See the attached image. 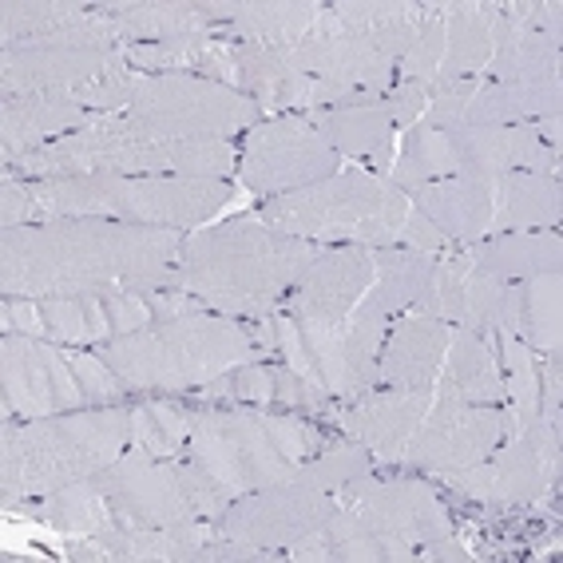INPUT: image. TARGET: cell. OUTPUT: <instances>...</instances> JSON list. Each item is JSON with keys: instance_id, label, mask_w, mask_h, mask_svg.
<instances>
[{"instance_id": "6da1fadb", "label": "cell", "mask_w": 563, "mask_h": 563, "mask_svg": "<svg viewBox=\"0 0 563 563\" xmlns=\"http://www.w3.org/2000/svg\"><path fill=\"white\" fill-rule=\"evenodd\" d=\"M187 231L120 219H52L0 234L4 298H80L108 290H179Z\"/></svg>"}, {"instance_id": "7a4b0ae2", "label": "cell", "mask_w": 563, "mask_h": 563, "mask_svg": "<svg viewBox=\"0 0 563 563\" xmlns=\"http://www.w3.org/2000/svg\"><path fill=\"white\" fill-rule=\"evenodd\" d=\"M313 254L318 246L310 239H294L254 219H231L183 239L175 271L179 290L202 298L207 310L271 318Z\"/></svg>"}, {"instance_id": "3957f363", "label": "cell", "mask_w": 563, "mask_h": 563, "mask_svg": "<svg viewBox=\"0 0 563 563\" xmlns=\"http://www.w3.org/2000/svg\"><path fill=\"white\" fill-rule=\"evenodd\" d=\"M131 449V409L91 405V409L56 412L41 421L12 424L0 433V504L52 496L100 476Z\"/></svg>"}, {"instance_id": "277c9868", "label": "cell", "mask_w": 563, "mask_h": 563, "mask_svg": "<svg viewBox=\"0 0 563 563\" xmlns=\"http://www.w3.org/2000/svg\"><path fill=\"white\" fill-rule=\"evenodd\" d=\"M103 362L120 373L128 389H202L219 382L222 373L258 362V342L251 325L214 313H183L159 318L135 333H123L115 342L96 345Z\"/></svg>"}, {"instance_id": "5b68a950", "label": "cell", "mask_w": 563, "mask_h": 563, "mask_svg": "<svg viewBox=\"0 0 563 563\" xmlns=\"http://www.w3.org/2000/svg\"><path fill=\"white\" fill-rule=\"evenodd\" d=\"M322 449V433L294 412L199 409L191 412L187 461L234 496L294 481L298 464Z\"/></svg>"}, {"instance_id": "8992f818", "label": "cell", "mask_w": 563, "mask_h": 563, "mask_svg": "<svg viewBox=\"0 0 563 563\" xmlns=\"http://www.w3.org/2000/svg\"><path fill=\"white\" fill-rule=\"evenodd\" d=\"M29 191L48 222L120 219L187 231L219 214L234 187H227V179H187V175H68V179H29Z\"/></svg>"}, {"instance_id": "52a82bcc", "label": "cell", "mask_w": 563, "mask_h": 563, "mask_svg": "<svg viewBox=\"0 0 563 563\" xmlns=\"http://www.w3.org/2000/svg\"><path fill=\"white\" fill-rule=\"evenodd\" d=\"M409 211V195L385 175L338 172L322 183L266 199L258 219L294 239H342L345 246L385 251L401 242V222Z\"/></svg>"}, {"instance_id": "ba28073f", "label": "cell", "mask_w": 563, "mask_h": 563, "mask_svg": "<svg viewBox=\"0 0 563 563\" xmlns=\"http://www.w3.org/2000/svg\"><path fill=\"white\" fill-rule=\"evenodd\" d=\"M100 493L120 528H167V523L211 520L234 504L231 488H222L199 464L179 456H152L143 449H128L100 476Z\"/></svg>"}, {"instance_id": "9c48e42d", "label": "cell", "mask_w": 563, "mask_h": 563, "mask_svg": "<svg viewBox=\"0 0 563 563\" xmlns=\"http://www.w3.org/2000/svg\"><path fill=\"white\" fill-rule=\"evenodd\" d=\"M123 115L152 140H231L262 123V108L251 96L195 71L140 76L135 100Z\"/></svg>"}, {"instance_id": "30bf717a", "label": "cell", "mask_w": 563, "mask_h": 563, "mask_svg": "<svg viewBox=\"0 0 563 563\" xmlns=\"http://www.w3.org/2000/svg\"><path fill=\"white\" fill-rule=\"evenodd\" d=\"M123 44L108 16L91 9L84 21L68 24L56 36L0 48V91L4 96H36V91H71L100 80L103 71L123 64Z\"/></svg>"}, {"instance_id": "8fae6325", "label": "cell", "mask_w": 563, "mask_h": 563, "mask_svg": "<svg viewBox=\"0 0 563 563\" xmlns=\"http://www.w3.org/2000/svg\"><path fill=\"white\" fill-rule=\"evenodd\" d=\"M555 476H560V424L536 417L484 461L444 473L441 481L484 504H536L555 484Z\"/></svg>"}, {"instance_id": "7c38bea8", "label": "cell", "mask_w": 563, "mask_h": 563, "mask_svg": "<svg viewBox=\"0 0 563 563\" xmlns=\"http://www.w3.org/2000/svg\"><path fill=\"white\" fill-rule=\"evenodd\" d=\"M512 433H516L512 412L493 409V405H464L433 393V405L424 412V421L417 424V433L405 441V449L397 453L393 464L444 476L484 461V456L493 453V449H500Z\"/></svg>"}, {"instance_id": "4fadbf2b", "label": "cell", "mask_w": 563, "mask_h": 563, "mask_svg": "<svg viewBox=\"0 0 563 563\" xmlns=\"http://www.w3.org/2000/svg\"><path fill=\"white\" fill-rule=\"evenodd\" d=\"M338 159L330 143L306 123V115H274L246 131L242 140L239 183L254 195H290L298 187L322 183L338 175Z\"/></svg>"}, {"instance_id": "5bb4252c", "label": "cell", "mask_w": 563, "mask_h": 563, "mask_svg": "<svg viewBox=\"0 0 563 563\" xmlns=\"http://www.w3.org/2000/svg\"><path fill=\"white\" fill-rule=\"evenodd\" d=\"M333 512H338V500H330V493L286 481L262 488V493L234 496V504L222 512L214 528L227 540L254 543L266 552H290L298 543L318 540Z\"/></svg>"}, {"instance_id": "9a60e30c", "label": "cell", "mask_w": 563, "mask_h": 563, "mask_svg": "<svg viewBox=\"0 0 563 563\" xmlns=\"http://www.w3.org/2000/svg\"><path fill=\"white\" fill-rule=\"evenodd\" d=\"M0 389H4V401H0L4 421L9 417L41 421V417L88 405L68 365V353L41 338H24V333L21 338L4 333V342H0Z\"/></svg>"}, {"instance_id": "2e32d148", "label": "cell", "mask_w": 563, "mask_h": 563, "mask_svg": "<svg viewBox=\"0 0 563 563\" xmlns=\"http://www.w3.org/2000/svg\"><path fill=\"white\" fill-rule=\"evenodd\" d=\"M294 322L302 333L313 373L330 397L353 401L377 385V353H382L389 318L353 310L342 322H306V318H294Z\"/></svg>"}, {"instance_id": "e0dca14e", "label": "cell", "mask_w": 563, "mask_h": 563, "mask_svg": "<svg viewBox=\"0 0 563 563\" xmlns=\"http://www.w3.org/2000/svg\"><path fill=\"white\" fill-rule=\"evenodd\" d=\"M342 504L353 512L369 520L373 528L397 536L409 548H421V543H433L441 536H453V523H449V508L441 504V493L433 484L409 481V476H397V481H377V476H362L342 488Z\"/></svg>"}, {"instance_id": "ac0fdd59", "label": "cell", "mask_w": 563, "mask_h": 563, "mask_svg": "<svg viewBox=\"0 0 563 563\" xmlns=\"http://www.w3.org/2000/svg\"><path fill=\"white\" fill-rule=\"evenodd\" d=\"M41 318L48 338L60 345H108L123 333L159 322L152 290H108L80 298H41Z\"/></svg>"}, {"instance_id": "d6986e66", "label": "cell", "mask_w": 563, "mask_h": 563, "mask_svg": "<svg viewBox=\"0 0 563 563\" xmlns=\"http://www.w3.org/2000/svg\"><path fill=\"white\" fill-rule=\"evenodd\" d=\"M449 147L456 159V179L493 187L508 172L560 175V152L536 135L532 123H508V128H456L449 131Z\"/></svg>"}, {"instance_id": "ffe728a7", "label": "cell", "mask_w": 563, "mask_h": 563, "mask_svg": "<svg viewBox=\"0 0 563 563\" xmlns=\"http://www.w3.org/2000/svg\"><path fill=\"white\" fill-rule=\"evenodd\" d=\"M373 282V251L365 246H333L318 251L313 262L282 298V313L306 322H342L357 310Z\"/></svg>"}, {"instance_id": "44dd1931", "label": "cell", "mask_w": 563, "mask_h": 563, "mask_svg": "<svg viewBox=\"0 0 563 563\" xmlns=\"http://www.w3.org/2000/svg\"><path fill=\"white\" fill-rule=\"evenodd\" d=\"M286 52L310 80H333L362 91H393V84H397V64L365 32L338 29L325 12L322 21L313 24L310 36Z\"/></svg>"}, {"instance_id": "7402d4cb", "label": "cell", "mask_w": 563, "mask_h": 563, "mask_svg": "<svg viewBox=\"0 0 563 563\" xmlns=\"http://www.w3.org/2000/svg\"><path fill=\"white\" fill-rule=\"evenodd\" d=\"M429 405H433V389H401V385H389V389L369 393L353 409H345L338 417V424L357 444H365L377 464H393L397 453L405 449V441L417 433V424L424 421Z\"/></svg>"}, {"instance_id": "603a6c76", "label": "cell", "mask_w": 563, "mask_h": 563, "mask_svg": "<svg viewBox=\"0 0 563 563\" xmlns=\"http://www.w3.org/2000/svg\"><path fill=\"white\" fill-rule=\"evenodd\" d=\"M449 333H453L449 322L421 310L389 322L382 353H377V382L401 385V389H433L444 350H449Z\"/></svg>"}, {"instance_id": "cb8c5ba5", "label": "cell", "mask_w": 563, "mask_h": 563, "mask_svg": "<svg viewBox=\"0 0 563 563\" xmlns=\"http://www.w3.org/2000/svg\"><path fill=\"white\" fill-rule=\"evenodd\" d=\"M96 111L76 103L68 91H36V96H4L0 103V152L4 163L44 143L64 140L71 131L88 128Z\"/></svg>"}, {"instance_id": "d4e9b609", "label": "cell", "mask_w": 563, "mask_h": 563, "mask_svg": "<svg viewBox=\"0 0 563 563\" xmlns=\"http://www.w3.org/2000/svg\"><path fill=\"white\" fill-rule=\"evenodd\" d=\"M227 60L234 64V88L242 96H251L254 103L278 115H290L294 108H302V96L310 91V76L298 71L286 48H271V44H251V41H227L219 36Z\"/></svg>"}, {"instance_id": "484cf974", "label": "cell", "mask_w": 563, "mask_h": 563, "mask_svg": "<svg viewBox=\"0 0 563 563\" xmlns=\"http://www.w3.org/2000/svg\"><path fill=\"white\" fill-rule=\"evenodd\" d=\"M493 60H488V76L493 84H543L560 80L563 52L560 44H552L543 32H536L532 24H523L520 16L504 9L500 0L493 4Z\"/></svg>"}, {"instance_id": "4316f807", "label": "cell", "mask_w": 563, "mask_h": 563, "mask_svg": "<svg viewBox=\"0 0 563 563\" xmlns=\"http://www.w3.org/2000/svg\"><path fill=\"white\" fill-rule=\"evenodd\" d=\"M409 202L424 219L433 222L437 231L449 239V246H473L488 234L493 227V187H481V183L468 179H437L424 183V187H412Z\"/></svg>"}, {"instance_id": "83f0119b", "label": "cell", "mask_w": 563, "mask_h": 563, "mask_svg": "<svg viewBox=\"0 0 563 563\" xmlns=\"http://www.w3.org/2000/svg\"><path fill=\"white\" fill-rule=\"evenodd\" d=\"M444 369L437 373L433 393L453 397L464 405H500L504 401V373L496 365L493 342L484 333L456 325L449 333V350H444Z\"/></svg>"}, {"instance_id": "f1b7e54d", "label": "cell", "mask_w": 563, "mask_h": 563, "mask_svg": "<svg viewBox=\"0 0 563 563\" xmlns=\"http://www.w3.org/2000/svg\"><path fill=\"white\" fill-rule=\"evenodd\" d=\"M310 123L338 155H362V159L377 163V175H389L393 159V111L385 96L377 103H362V108H330V111H306Z\"/></svg>"}, {"instance_id": "f546056e", "label": "cell", "mask_w": 563, "mask_h": 563, "mask_svg": "<svg viewBox=\"0 0 563 563\" xmlns=\"http://www.w3.org/2000/svg\"><path fill=\"white\" fill-rule=\"evenodd\" d=\"M560 219H563V187L555 175L508 172L496 179L493 227H488V234L555 231Z\"/></svg>"}, {"instance_id": "4dcf8cb0", "label": "cell", "mask_w": 563, "mask_h": 563, "mask_svg": "<svg viewBox=\"0 0 563 563\" xmlns=\"http://www.w3.org/2000/svg\"><path fill=\"white\" fill-rule=\"evenodd\" d=\"M473 271L493 274L500 282H528L540 274H560L563 266V239L560 231H516L481 239L464 246Z\"/></svg>"}, {"instance_id": "1f68e13d", "label": "cell", "mask_w": 563, "mask_h": 563, "mask_svg": "<svg viewBox=\"0 0 563 563\" xmlns=\"http://www.w3.org/2000/svg\"><path fill=\"white\" fill-rule=\"evenodd\" d=\"M322 12L325 4H313V0H242V4H231V21L222 24L219 36L294 48L310 36Z\"/></svg>"}, {"instance_id": "d6a6232c", "label": "cell", "mask_w": 563, "mask_h": 563, "mask_svg": "<svg viewBox=\"0 0 563 563\" xmlns=\"http://www.w3.org/2000/svg\"><path fill=\"white\" fill-rule=\"evenodd\" d=\"M437 258L433 254H417L405 246H385L373 251V282L362 294L357 313H377V318H393V313L409 310L424 298L429 282H433Z\"/></svg>"}, {"instance_id": "836d02e7", "label": "cell", "mask_w": 563, "mask_h": 563, "mask_svg": "<svg viewBox=\"0 0 563 563\" xmlns=\"http://www.w3.org/2000/svg\"><path fill=\"white\" fill-rule=\"evenodd\" d=\"M108 16L120 44H159L187 36V32H222L187 0H128V4H91Z\"/></svg>"}, {"instance_id": "e575fe53", "label": "cell", "mask_w": 563, "mask_h": 563, "mask_svg": "<svg viewBox=\"0 0 563 563\" xmlns=\"http://www.w3.org/2000/svg\"><path fill=\"white\" fill-rule=\"evenodd\" d=\"M96 540L111 552V563H191L202 543L214 540L211 520L167 523V528H108Z\"/></svg>"}, {"instance_id": "d590c367", "label": "cell", "mask_w": 563, "mask_h": 563, "mask_svg": "<svg viewBox=\"0 0 563 563\" xmlns=\"http://www.w3.org/2000/svg\"><path fill=\"white\" fill-rule=\"evenodd\" d=\"M493 4L496 0H453L441 16L444 56L437 80H476V71L493 60Z\"/></svg>"}, {"instance_id": "8d00e7d4", "label": "cell", "mask_w": 563, "mask_h": 563, "mask_svg": "<svg viewBox=\"0 0 563 563\" xmlns=\"http://www.w3.org/2000/svg\"><path fill=\"white\" fill-rule=\"evenodd\" d=\"M563 108V80L543 84H481L464 111L461 128H508V123L543 120L560 115Z\"/></svg>"}, {"instance_id": "74e56055", "label": "cell", "mask_w": 563, "mask_h": 563, "mask_svg": "<svg viewBox=\"0 0 563 563\" xmlns=\"http://www.w3.org/2000/svg\"><path fill=\"white\" fill-rule=\"evenodd\" d=\"M318 540L330 548V563H412L417 560V548L401 543L397 536L373 528L369 520L345 508L338 500V512L330 516L325 532Z\"/></svg>"}, {"instance_id": "f35d334b", "label": "cell", "mask_w": 563, "mask_h": 563, "mask_svg": "<svg viewBox=\"0 0 563 563\" xmlns=\"http://www.w3.org/2000/svg\"><path fill=\"white\" fill-rule=\"evenodd\" d=\"M453 175H456V159H453V147H449V131H433L412 123V128H405V140L397 147V159L389 163L385 179L397 183L401 191H412V187L453 179Z\"/></svg>"}, {"instance_id": "ab89813d", "label": "cell", "mask_w": 563, "mask_h": 563, "mask_svg": "<svg viewBox=\"0 0 563 563\" xmlns=\"http://www.w3.org/2000/svg\"><path fill=\"white\" fill-rule=\"evenodd\" d=\"M32 512L41 516L44 523H52V528H60V532H68V536H84V540L115 528V516H111L108 496L100 493L96 476L44 496V504H36Z\"/></svg>"}, {"instance_id": "60d3db41", "label": "cell", "mask_w": 563, "mask_h": 563, "mask_svg": "<svg viewBox=\"0 0 563 563\" xmlns=\"http://www.w3.org/2000/svg\"><path fill=\"white\" fill-rule=\"evenodd\" d=\"M523 302L516 338L536 353H552L563 345V278L560 274H540V278L520 282Z\"/></svg>"}, {"instance_id": "b9f144b4", "label": "cell", "mask_w": 563, "mask_h": 563, "mask_svg": "<svg viewBox=\"0 0 563 563\" xmlns=\"http://www.w3.org/2000/svg\"><path fill=\"white\" fill-rule=\"evenodd\" d=\"M88 12L91 4H80V0H9L0 9V48L56 36L68 24L84 21Z\"/></svg>"}, {"instance_id": "7bdbcfd3", "label": "cell", "mask_w": 563, "mask_h": 563, "mask_svg": "<svg viewBox=\"0 0 563 563\" xmlns=\"http://www.w3.org/2000/svg\"><path fill=\"white\" fill-rule=\"evenodd\" d=\"M520 302H523L520 282H500V278H493V274L468 271V278H464L461 325H468V330H476V333H496V330L516 333Z\"/></svg>"}, {"instance_id": "ee69618b", "label": "cell", "mask_w": 563, "mask_h": 563, "mask_svg": "<svg viewBox=\"0 0 563 563\" xmlns=\"http://www.w3.org/2000/svg\"><path fill=\"white\" fill-rule=\"evenodd\" d=\"M496 353L504 362V397L512 401L516 433L540 417V369H536V350L516 338L512 330H496Z\"/></svg>"}, {"instance_id": "f6af8a7d", "label": "cell", "mask_w": 563, "mask_h": 563, "mask_svg": "<svg viewBox=\"0 0 563 563\" xmlns=\"http://www.w3.org/2000/svg\"><path fill=\"white\" fill-rule=\"evenodd\" d=\"M191 437V412L172 401H147L131 409V449L152 456H179Z\"/></svg>"}, {"instance_id": "bcb514c9", "label": "cell", "mask_w": 563, "mask_h": 563, "mask_svg": "<svg viewBox=\"0 0 563 563\" xmlns=\"http://www.w3.org/2000/svg\"><path fill=\"white\" fill-rule=\"evenodd\" d=\"M373 464L377 461L365 444H338V449H318L313 456H306L294 481L306 484V488H318V493H342L345 484L369 476Z\"/></svg>"}, {"instance_id": "7dc6e473", "label": "cell", "mask_w": 563, "mask_h": 563, "mask_svg": "<svg viewBox=\"0 0 563 563\" xmlns=\"http://www.w3.org/2000/svg\"><path fill=\"white\" fill-rule=\"evenodd\" d=\"M219 41V32H187L175 41L159 44H123V56L143 76H167V71H195V64L207 56Z\"/></svg>"}, {"instance_id": "c3c4849f", "label": "cell", "mask_w": 563, "mask_h": 563, "mask_svg": "<svg viewBox=\"0 0 563 563\" xmlns=\"http://www.w3.org/2000/svg\"><path fill=\"white\" fill-rule=\"evenodd\" d=\"M468 271H473V262H468L464 246H461V251H453V254H441V258H437L433 282H429L424 298L417 302V310L433 313V318H441V322H456V325H461L464 278H468Z\"/></svg>"}, {"instance_id": "681fc988", "label": "cell", "mask_w": 563, "mask_h": 563, "mask_svg": "<svg viewBox=\"0 0 563 563\" xmlns=\"http://www.w3.org/2000/svg\"><path fill=\"white\" fill-rule=\"evenodd\" d=\"M140 76H143V71L128 68V60H123V64H115L111 71H103L100 80L71 88L68 96L76 103H84L88 111H96V115H123V111L131 108V100H135Z\"/></svg>"}, {"instance_id": "f907efd6", "label": "cell", "mask_w": 563, "mask_h": 563, "mask_svg": "<svg viewBox=\"0 0 563 563\" xmlns=\"http://www.w3.org/2000/svg\"><path fill=\"white\" fill-rule=\"evenodd\" d=\"M441 56H444V24H441V16H424L412 48L405 52V60L397 64V80L433 88L437 76H441Z\"/></svg>"}, {"instance_id": "816d5d0a", "label": "cell", "mask_w": 563, "mask_h": 563, "mask_svg": "<svg viewBox=\"0 0 563 563\" xmlns=\"http://www.w3.org/2000/svg\"><path fill=\"white\" fill-rule=\"evenodd\" d=\"M325 16L345 32H369L377 24L405 21V16H424V12L417 0H345V4H330Z\"/></svg>"}, {"instance_id": "f5cc1de1", "label": "cell", "mask_w": 563, "mask_h": 563, "mask_svg": "<svg viewBox=\"0 0 563 563\" xmlns=\"http://www.w3.org/2000/svg\"><path fill=\"white\" fill-rule=\"evenodd\" d=\"M476 88H481L476 80H437L429 88V103H424L417 123L433 131H456L464 123V111L473 103Z\"/></svg>"}, {"instance_id": "db71d44e", "label": "cell", "mask_w": 563, "mask_h": 563, "mask_svg": "<svg viewBox=\"0 0 563 563\" xmlns=\"http://www.w3.org/2000/svg\"><path fill=\"white\" fill-rule=\"evenodd\" d=\"M64 353H68V365H71V373H76V382H80L88 405H123V397H128L131 389L123 385L120 373L103 362L100 353H76V350H64Z\"/></svg>"}, {"instance_id": "11a10c76", "label": "cell", "mask_w": 563, "mask_h": 563, "mask_svg": "<svg viewBox=\"0 0 563 563\" xmlns=\"http://www.w3.org/2000/svg\"><path fill=\"white\" fill-rule=\"evenodd\" d=\"M32 219H44L36 199H32L29 183H16L12 175H4V191H0V222L4 231L12 227H32Z\"/></svg>"}, {"instance_id": "9f6ffc18", "label": "cell", "mask_w": 563, "mask_h": 563, "mask_svg": "<svg viewBox=\"0 0 563 563\" xmlns=\"http://www.w3.org/2000/svg\"><path fill=\"white\" fill-rule=\"evenodd\" d=\"M397 246H405V251H417V254H433V258H441V251H449V239H444L441 231H437L433 222L424 219L417 207H412L409 214H405L401 222V242Z\"/></svg>"}, {"instance_id": "6f0895ef", "label": "cell", "mask_w": 563, "mask_h": 563, "mask_svg": "<svg viewBox=\"0 0 563 563\" xmlns=\"http://www.w3.org/2000/svg\"><path fill=\"white\" fill-rule=\"evenodd\" d=\"M540 369V417L543 421L560 424V393H563V362L560 350L548 353V362L536 365Z\"/></svg>"}, {"instance_id": "680465c9", "label": "cell", "mask_w": 563, "mask_h": 563, "mask_svg": "<svg viewBox=\"0 0 563 563\" xmlns=\"http://www.w3.org/2000/svg\"><path fill=\"white\" fill-rule=\"evenodd\" d=\"M385 103H389V111H393V123H397V128H409V123L421 120L424 103H429V88H421V84H393Z\"/></svg>"}, {"instance_id": "91938a15", "label": "cell", "mask_w": 563, "mask_h": 563, "mask_svg": "<svg viewBox=\"0 0 563 563\" xmlns=\"http://www.w3.org/2000/svg\"><path fill=\"white\" fill-rule=\"evenodd\" d=\"M504 9L512 12V16H520L523 24H532L536 32H543L552 44H563V9L555 4V0H548V4H504Z\"/></svg>"}, {"instance_id": "94428289", "label": "cell", "mask_w": 563, "mask_h": 563, "mask_svg": "<svg viewBox=\"0 0 563 563\" xmlns=\"http://www.w3.org/2000/svg\"><path fill=\"white\" fill-rule=\"evenodd\" d=\"M12 330H24V338H32V333H48V325H44V318H41V306H32V298H24V306H16L9 298L4 302V333H12Z\"/></svg>"}, {"instance_id": "6125c7cd", "label": "cell", "mask_w": 563, "mask_h": 563, "mask_svg": "<svg viewBox=\"0 0 563 563\" xmlns=\"http://www.w3.org/2000/svg\"><path fill=\"white\" fill-rule=\"evenodd\" d=\"M417 560H424V563H468L473 560V552L461 548L453 536H441V540H433V543H421Z\"/></svg>"}, {"instance_id": "be15d7a7", "label": "cell", "mask_w": 563, "mask_h": 563, "mask_svg": "<svg viewBox=\"0 0 563 563\" xmlns=\"http://www.w3.org/2000/svg\"><path fill=\"white\" fill-rule=\"evenodd\" d=\"M532 128H536V135L552 147V152H560V143H563V120L560 115H543V120H536Z\"/></svg>"}]
</instances>
